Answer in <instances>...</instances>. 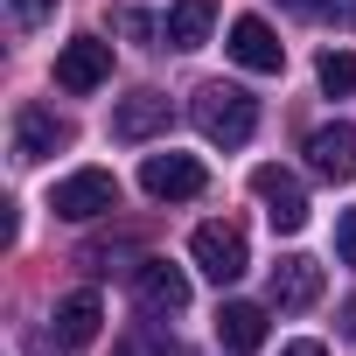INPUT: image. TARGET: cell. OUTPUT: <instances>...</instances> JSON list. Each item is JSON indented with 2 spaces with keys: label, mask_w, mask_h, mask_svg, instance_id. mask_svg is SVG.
Returning <instances> with one entry per match:
<instances>
[{
  "label": "cell",
  "mask_w": 356,
  "mask_h": 356,
  "mask_svg": "<svg viewBox=\"0 0 356 356\" xmlns=\"http://www.w3.org/2000/svg\"><path fill=\"white\" fill-rule=\"evenodd\" d=\"M217 349H224V356H259V349H266V307L224 300V307H217Z\"/></svg>",
  "instance_id": "7c38bea8"
},
{
  "label": "cell",
  "mask_w": 356,
  "mask_h": 356,
  "mask_svg": "<svg viewBox=\"0 0 356 356\" xmlns=\"http://www.w3.org/2000/svg\"><path fill=\"white\" fill-rule=\"evenodd\" d=\"M161 126H168V98H161V91H133V98H119V112H112V140H126V147L154 140Z\"/></svg>",
  "instance_id": "5bb4252c"
},
{
  "label": "cell",
  "mask_w": 356,
  "mask_h": 356,
  "mask_svg": "<svg viewBox=\"0 0 356 356\" xmlns=\"http://www.w3.org/2000/svg\"><path fill=\"white\" fill-rule=\"evenodd\" d=\"M210 22H217V0H175L168 22H161V42L168 49H203L210 42Z\"/></svg>",
  "instance_id": "9a60e30c"
},
{
  "label": "cell",
  "mask_w": 356,
  "mask_h": 356,
  "mask_svg": "<svg viewBox=\"0 0 356 356\" xmlns=\"http://www.w3.org/2000/svg\"><path fill=\"white\" fill-rule=\"evenodd\" d=\"M189 119H196V133H203L210 147H245V140L259 133V98L238 91V84H196Z\"/></svg>",
  "instance_id": "6da1fadb"
},
{
  "label": "cell",
  "mask_w": 356,
  "mask_h": 356,
  "mask_svg": "<svg viewBox=\"0 0 356 356\" xmlns=\"http://www.w3.org/2000/svg\"><path fill=\"white\" fill-rule=\"evenodd\" d=\"M140 189L154 196V203H196L203 189H210V175H203V161L196 154H147L140 161Z\"/></svg>",
  "instance_id": "3957f363"
},
{
  "label": "cell",
  "mask_w": 356,
  "mask_h": 356,
  "mask_svg": "<svg viewBox=\"0 0 356 356\" xmlns=\"http://www.w3.org/2000/svg\"><path fill=\"white\" fill-rule=\"evenodd\" d=\"M280 356H328V349H321V342H286Z\"/></svg>",
  "instance_id": "44dd1931"
},
{
  "label": "cell",
  "mask_w": 356,
  "mask_h": 356,
  "mask_svg": "<svg viewBox=\"0 0 356 356\" xmlns=\"http://www.w3.org/2000/svg\"><path fill=\"white\" fill-rule=\"evenodd\" d=\"M133 300H140L147 314H182V307H189V273L168 266V259H140V266H133Z\"/></svg>",
  "instance_id": "9c48e42d"
},
{
  "label": "cell",
  "mask_w": 356,
  "mask_h": 356,
  "mask_svg": "<svg viewBox=\"0 0 356 356\" xmlns=\"http://www.w3.org/2000/svg\"><path fill=\"white\" fill-rule=\"evenodd\" d=\"M105 77H112V42H98V35H70V42L56 49V84H63V91L84 98V91H98Z\"/></svg>",
  "instance_id": "ba28073f"
},
{
  "label": "cell",
  "mask_w": 356,
  "mask_h": 356,
  "mask_svg": "<svg viewBox=\"0 0 356 356\" xmlns=\"http://www.w3.org/2000/svg\"><path fill=\"white\" fill-rule=\"evenodd\" d=\"M224 49H231V63H238V70H259V77H280V70H286V42H280L259 15H238Z\"/></svg>",
  "instance_id": "52a82bcc"
},
{
  "label": "cell",
  "mask_w": 356,
  "mask_h": 356,
  "mask_svg": "<svg viewBox=\"0 0 356 356\" xmlns=\"http://www.w3.org/2000/svg\"><path fill=\"white\" fill-rule=\"evenodd\" d=\"M119 356H182V349H175L168 335H154V328H147V335H140L133 349H119Z\"/></svg>",
  "instance_id": "d6986e66"
},
{
  "label": "cell",
  "mask_w": 356,
  "mask_h": 356,
  "mask_svg": "<svg viewBox=\"0 0 356 356\" xmlns=\"http://www.w3.org/2000/svg\"><path fill=\"white\" fill-rule=\"evenodd\" d=\"M98 321H105V300L98 293H70V300H56L49 335H56V349H91L98 342Z\"/></svg>",
  "instance_id": "4fadbf2b"
},
{
  "label": "cell",
  "mask_w": 356,
  "mask_h": 356,
  "mask_svg": "<svg viewBox=\"0 0 356 356\" xmlns=\"http://www.w3.org/2000/svg\"><path fill=\"white\" fill-rule=\"evenodd\" d=\"M314 15H321V22H342V29H356V0H314Z\"/></svg>",
  "instance_id": "ffe728a7"
},
{
  "label": "cell",
  "mask_w": 356,
  "mask_h": 356,
  "mask_svg": "<svg viewBox=\"0 0 356 356\" xmlns=\"http://www.w3.org/2000/svg\"><path fill=\"white\" fill-rule=\"evenodd\" d=\"M49 15H56V0H15V22L22 29H42Z\"/></svg>",
  "instance_id": "ac0fdd59"
},
{
  "label": "cell",
  "mask_w": 356,
  "mask_h": 356,
  "mask_svg": "<svg viewBox=\"0 0 356 356\" xmlns=\"http://www.w3.org/2000/svg\"><path fill=\"white\" fill-rule=\"evenodd\" d=\"M49 210H56L63 224L112 217V210H119V175H105V168H77V175H63L56 196H49Z\"/></svg>",
  "instance_id": "7a4b0ae2"
},
{
  "label": "cell",
  "mask_w": 356,
  "mask_h": 356,
  "mask_svg": "<svg viewBox=\"0 0 356 356\" xmlns=\"http://www.w3.org/2000/svg\"><path fill=\"white\" fill-rule=\"evenodd\" d=\"M70 147V119H56L49 105H22L15 112V161L22 168H42L49 154H63Z\"/></svg>",
  "instance_id": "8992f818"
},
{
  "label": "cell",
  "mask_w": 356,
  "mask_h": 356,
  "mask_svg": "<svg viewBox=\"0 0 356 356\" xmlns=\"http://www.w3.org/2000/svg\"><path fill=\"white\" fill-rule=\"evenodd\" d=\"M314 77H321L328 98H349V91H356V49H328V56L314 63Z\"/></svg>",
  "instance_id": "2e32d148"
},
{
  "label": "cell",
  "mask_w": 356,
  "mask_h": 356,
  "mask_svg": "<svg viewBox=\"0 0 356 356\" xmlns=\"http://www.w3.org/2000/svg\"><path fill=\"white\" fill-rule=\"evenodd\" d=\"M280 8H300V15H314V0H280Z\"/></svg>",
  "instance_id": "603a6c76"
},
{
  "label": "cell",
  "mask_w": 356,
  "mask_h": 356,
  "mask_svg": "<svg viewBox=\"0 0 356 356\" xmlns=\"http://www.w3.org/2000/svg\"><path fill=\"white\" fill-rule=\"evenodd\" d=\"M335 259L356 266V210H342V224H335Z\"/></svg>",
  "instance_id": "e0dca14e"
},
{
  "label": "cell",
  "mask_w": 356,
  "mask_h": 356,
  "mask_svg": "<svg viewBox=\"0 0 356 356\" xmlns=\"http://www.w3.org/2000/svg\"><path fill=\"white\" fill-rule=\"evenodd\" d=\"M266 293H273V307H286V314H300V307H314L321 300V266L314 259H280L273 266V280H266Z\"/></svg>",
  "instance_id": "8fae6325"
},
{
  "label": "cell",
  "mask_w": 356,
  "mask_h": 356,
  "mask_svg": "<svg viewBox=\"0 0 356 356\" xmlns=\"http://www.w3.org/2000/svg\"><path fill=\"white\" fill-rule=\"evenodd\" d=\"M252 196L266 203V217H273V231L280 238H293V231H307V196H300V182H293V175L286 168H252Z\"/></svg>",
  "instance_id": "5b68a950"
},
{
  "label": "cell",
  "mask_w": 356,
  "mask_h": 356,
  "mask_svg": "<svg viewBox=\"0 0 356 356\" xmlns=\"http://www.w3.org/2000/svg\"><path fill=\"white\" fill-rule=\"evenodd\" d=\"M307 168L321 175V182H349V175H356V126H349V119L314 126V133H307Z\"/></svg>",
  "instance_id": "30bf717a"
},
{
  "label": "cell",
  "mask_w": 356,
  "mask_h": 356,
  "mask_svg": "<svg viewBox=\"0 0 356 356\" xmlns=\"http://www.w3.org/2000/svg\"><path fill=\"white\" fill-rule=\"evenodd\" d=\"M189 259H196V273H203V280H217V286L245 280V266H252V252H245V231H238V224H196Z\"/></svg>",
  "instance_id": "277c9868"
},
{
  "label": "cell",
  "mask_w": 356,
  "mask_h": 356,
  "mask_svg": "<svg viewBox=\"0 0 356 356\" xmlns=\"http://www.w3.org/2000/svg\"><path fill=\"white\" fill-rule=\"evenodd\" d=\"M342 328H349V335H356V300H349V307H342Z\"/></svg>",
  "instance_id": "7402d4cb"
}]
</instances>
